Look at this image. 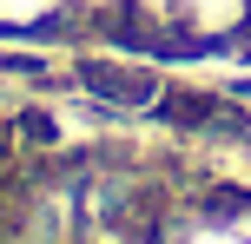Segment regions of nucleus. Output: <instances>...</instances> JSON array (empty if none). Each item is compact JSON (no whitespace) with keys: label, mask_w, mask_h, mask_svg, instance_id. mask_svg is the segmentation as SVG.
<instances>
[{"label":"nucleus","mask_w":251,"mask_h":244,"mask_svg":"<svg viewBox=\"0 0 251 244\" xmlns=\"http://www.w3.org/2000/svg\"><path fill=\"white\" fill-rule=\"evenodd\" d=\"M73 79L100 106H159V92H165V79L152 66H126V60H79Z\"/></svg>","instance_id":"f257e3e1"},{"label":"nucleus","mask_w":251,"mask_h":244,"mask_svg":"<svg viewBox=\"0 0 251 244\" xmlns=\"http://www.w3.org/2000/svg\"><path fill=\"white\" fill-rule=\"evenodd\" d=\"M178 26H185L199 46H231V40L251 33V0H185Z\"/></svg>","instance_id":"f03ea898"},{"label":"nucleus","mask_w":251,"mask_h":244,"mask_svg":"<svg viewBox=\"0 0 251 244\" xmlns=\"http://www.w3.org/2000/svg\"><path fill=\"white\" fill-rule=\"evenodd\" d=\"M73 20H86V13L60 7V0H0V33H60Z\"/></svg>","instance_id":"7ed1b4c3"},{"label":"nucleus","mask_w":251,"mask_h":244,"mask_svg":"<svg viewBox=\"0 0 251 244\" xmlns=\"http://www.w3.org/2000/svg\"><path fill=\"white\" fill-rule=\"evenodd\" d=\"M126 13H132V26L146 33V53H152L165 33H178V13H185V0H126Z\"/></svg>","instance_id":"20e7f679"},{"label":"nucleus","mask_w":251,"mask_h":244,"mask_svg":"<svg viewBox=\"0 0 251 244\" xmlns=\"http://www.w3.org/2000/svg\"><path fill=\"white\" fill-rule=\"evenodd\" d=\"M60 7H73V13H86V26H106L113 13L126 7V0H60Z\"/></svg>","instance_id":"39448f33"},{"label":"nucleus","mask_w":251,"mask_h":244,"mask_svg":"<svg viewBox=\"0 0 251 244\" xmlns=\"http://www.w3.org/2000/svg\"><path fill=\"white\" fill-rule=\"evenodd\" d=\"M245 40H251V33H245Z\"/></svg>","instance_id":"423d86ee"}]
</instances>
